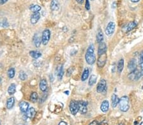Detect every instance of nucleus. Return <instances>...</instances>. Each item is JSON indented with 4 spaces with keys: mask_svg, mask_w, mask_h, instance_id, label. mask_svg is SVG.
Returning <instances> with one entry per match:
<instances>
[{
    "mask_svg": "<svg viewBox=\"0 0 143 125\" xmlns=\"http://www.w3.org/2000/svg\"><path fill=\"white\" fill-rule=\"evenodd\" d=\"M85 60L89 65H93L96 61L95 53H94V46L90 44L85 54Z\"/></svg>",
    "mask_w": 143,
    "mask_h": 125,
    "instance_id": "f257e3e1",
    "label": "nucleus"
},
{
    "mask_svg": "<svg viewBox=\"0 0 143 125\" xmlns=\"http://www.w3.org/2000/svg\"><path fill=\"white\" fill-rule=\"evenodd\" d=\"M120 109L122 112H127L129 109V101L127 96H123L119 102Z\"/></svg>",
    "mask_w": 143,
    "mask_h": 125,
    "instance_id": "f03ea898",
    "label": "nucleus"
},
{
    "mask_svg": "<svg viewBox=\"0 0 143 125\" xmlns=\"http://www.w3.org/2000/svg\"><path fill=\"white\" fill-rule=\"evenodd\" d=\"M69 111L73 115H75L79 112V105H78V102L76 101H71L70 102L69 106Z\"/></svg>",
    "mask_w": 143,
    "mask_h": 125,
    "instance_id": "7ed1b4c3",
    "label": "nucleus"
},
{
    "mask_svg": "<svg viewBox=\"0 0 143 125\" xmlns=\"http://www.w3.org/2000/svg\"><path fill=\"white\" fill-rule=\"evenodd\" d=\"M50 31L48 29H45L43 32L42 35H41V42L45 46L48 43L50 39Z\"/></svg>",
    "mask_w": 143,
    "mask_h": 125,
    "instance_id": "20e7f679",
    "label": "nucleus"
},
{
    "mask_svg": "<svg viewBox=\"0 0 143 125\" xmlns=\"http://www.w3.org/2000/svg\"><path fill=\"white\" fill-rule=\"evenodd\" d=\"M106 86V81L104 79H101L98 83V84H97V89H96L97 92L98 93H102L104 92H106L107 89Z\"/></svg>",
    "mask_w": 143,
    "mask_h": 125,
    "instance_id": "39448f33",
    "label": "nucleus"
},
{
    "mask_svg": "<svg viewBox=\"0 0 143 125\" xmlns=\"http://www.w3.org/2000/svg\"><path fill=\"white\" fill-rule=\"evenodd\" d=\"M107 61V54L106 53H104L101 55L99 56V58L97 59V65L99 68H103Z\"/></svg>",
    "mask_w": 143,
    "mask_h": 125,
    "instance_id": "423d86ee",
    "label": "nucleus"
},
{
    "mask_svg": "<svg viewBox=\"0 0 143 125\" xmlns=\"http://www.w3.org/2000/svg\"><path fill=\"white\" fill-rule=\"evenodd\" d=\"M128 78L131 80L137 81L141 77L140 71H139L137 70H135L133 71H131L128 75Z\"/></svg>",
    "mask_w": 143,
    "mask_h": 125,
    "instance_id": "0eeeda50",
    "label": "nucleus"
},
{
    "mask_svg": "<svg viewBox=\"0 0 143 125\" xmlns=\"http://www.w3.org/2000/svg\"><path fill=\"white\" fill-rule=\"evenodd\" d=\"M78 102L79 105V112L82 114H85L87 113V105L88 103L85 101H80Z\"/></svg>",
    "mask_w": 143,
    "mask_h": 125,
    "instance_id": "6e6552de",
    "label": "nucleus"
},
{
    "mask_svg": "<svg viewBox=\"0 0 143 125\" xmlns=\"http://www.w3.org/2000/svg\"><path fill=\"white\" fill-rule=\"evenodd\" d=\"M114 30H115V23L113 22H109L106 28L105 29V32L106 35H111L114 32Z\"/></svg>",
    "mask_w": 143,
    "mask_h": 125,
    "instance_id": "1a4fd4ad",
    "label": "nucleus"
},
{
    "mask_svg": "<svg viewBox=\"0 0 143 125\" xmlns=\"http://www.w3.org/2000/svg\"><path fill=\"white\" fill-rule=\"evenodd\" d=\"M107 51V46L105 42H102L101 43H99L98 48V55H101V54H104V53H106Z\"/></svg>",
    "mask_w": 143,
    "mask_h": 125,
    "instance_id": "9d476101",
    "label": "nucleus"
},
{
    "mask_svg": "<svg viewBox=\"0 0 143 125\" xmlns=\"http://www.w3.org/2000/svg\"><path fill=\"white\" fill-rule=\"evenodd\" d=\"M29 104L26 101H22L19 104V108L22 113H26L27 112L29 109Z\"/></svg>",
    "mask_w": 143,
    "mask_h": 125,
    "instance_id": "9b49d317",
    "label": "nucleus"
},
{
    "mask_svg": "<svg viewBox=\"0 0 143 125\" xmlns=\"http://www.w3.org/2000/svg\"><path fill=\"white\" fill-rule=\"evenodd\" d=\"M137 61L135 59H132L128 63V68L130 71H133L137 68Z\"/></svg>",
    "mask_w": 143,
    "mask_h": 125,
    "instance_id": "f8f14e48",
    "label": "nucleus"
},
{
    "mask_svg": "<svg viewBox=\"0 0 143 125\" xmlns=\"http://www.w3.org/2000/svg\"><path fill=\"white\" fill-rule=\"evenodd\" d=\"M36 116V111L34 108H29L28 110L26 113V118H34Z\"/></svg>",
    "mask_w": 143,
    "mask_h": 125,
    "instance_id": "ddd939ff",
    "label": "nucleus"
},
{
    "mask_svg": "<svg viewBox=\"0 0 143 125\" xmlns=\"http://www.w3.org/2000/svg\"><path fill=\"white\" fill-rule=\"evenodd\" d=\"M40 13L39 12H35L31 16V22L32 24H36L40 18Z\"/></svg>",
    "mask_w": 143,
    "mask_h": 125,
    "instance_id": "4468645a",
    "label": "nucleus"
},
{
    "mask_svg": "<svg viewBox=\"0 0 143 125\" xmlns=\"http://www.w3.org/2000/svg\"><path fill=\"white\" fill-rule=\"evenodd\" d=\"M33 42H34V46L36 47H39L41 43V37L38 34H35L33 37Z\"/></svg>",
    "mask_w": 143,
    "mask_h": 125,
    "instance_id": "2eb2a0df",
    "label": "nucleus"
},
{
    "mask_svg": "<svg viewBox=\"0 0 143 125\" xmlns=\"http://www.w3.org/2000/svg\"><path fill=\"white\" fill-rule=\"evenodd\" d=\"M120 102V99L116 94H113L111 96V104L113 108H116L118 104Z\"/></svg>",
    "mask_w": 143,
    "mask_h": 125,
    "instance_id": "dca6fc26",
    "label": "nucleus"
},
{
    "mask_svg": "<svg viewBox=\"0 0 143 125\" xmlns=\"http://www.w3.org/2000/svg\"><path fill=\"white\" fill-rule=\"evenodd\" d=\"M109 102L106 100L104 101L103 102H102L101 106V110L102 111L103 113H106L107 111L109 109Z\"/></svg>",
    "mask_w": 143,
    "mask_h": 125,
    "instance_id": "f3484780",
    "label": "nucleus"
},
{
    "mask_svg": "<svg viewBox=\"0 0 143 125\" xmlns=\"http://www.w3.org/2000/svg\"><path fill=\"white\" fill-rule=\"evenodd\" d=\"M47 82L45 79H42L40 81V89L42 92H45L47 89Z\"/></svg>",
    "mask_w": 143,
    "mask_h": 125,
    "instance_id": "a211bd4d",
    "label": "nucleus"
},
{
    "mask_svg": "<svg viewBox=\"0 0 143 125\" xmlns=\"http://www.w3.org/2000/svg\"><path fill=\"white\" fill-rule=\"evenodd\" d=\"M96 39H97V41L98 43H101L103 41L104 39V34L102 31L101 30V29H99L97 30V35H96Z\"/></svg>",
    "mask_w": 143,
    "mask_h": 125,
    "instance_id": "6ab92c4d",
    "label": "nucleus"
},
{
    "mask_svg": "<svg viewBox=\"0 0 143 125\" xmlns=\"http://www.w3.org/2000/svg\"><path fill=\"white\" fill-rule=\"evenodd\" d=\"M14 103H15V99L12 97H10L7 101V108L8 109H12L14 106Z\"/></svg>",
    "mask_w": 143,
    "mask_h": 125,
    "instance_id": "aec40b11",
    "label": "nucleus"
},
{
    "mask_svg": "<svg viewBox=\"0 0 143 125\" xmlns=\"http://www.w3.org/2000/svg\"><path fill=\"white\" fill-rule=\"evenodd\" d=\"M29 54H30L32 58H33L34 59H38L39 58L42 56V54L40 53V51H31L29 52Z\"/></svg>",
    "mask_w": 143,
    "mask_h": 125,
    "instance_id": "412c9836",
    "label": "nucleus"
},
{
    "mask_svg": "<svg viewBox=\"0 0 143 125\" xmlns=\"http://www.w3.org/2000/svg\"><path fill=\"white\" fill-rule=\"evenodd\" d=\"M124 68V59L123 58H121V59L119 60L118 63V65H117V70L118 71L119 73H121V71H123Z\"/></svg>",
    "mask_w": 143,
    "mask_h": 125,
    "instance_id": "4be33fe9",
    "label": "nucleus"
},
{
    "mask_svg": "<svg viewBox=\"0 0 143 125\" xmlns=\"http://www.w3.org/2000/svg\"><path fill=\"white\" fill-rule=\"evenodd\" d=\"M51 9L55 11L57 10L59 8V3L58 2V0H52V3H51Z\"/></svg>",
    "mask_w": 143,
    "mask_h": 125,
    "instance_id": "5701e85b",
    "label": "nucleus"
},
{
    "mask_svg": "<svg viewBox=\"0 0 143 125\" xmlns=\"http://www.w3.org/2000/svg\"><path fill=\"white\" fill-rule=\"evenodd\" d=\"M16 92V85L14 83H12L8 89V93L9 95L14 94Z\"/></svg>",
    "mask_w": 143,
    "mask_h": 125,
    "instance_id": "b1692460",
    "label": "nucleus"
},
{
    "mask_svg": "<svg viewBox=\"0 0 143 125\" xmlns=\"http://www.w3.org/2000/svg\"><path fill=\"white\" fill-rule=\"evenodd\" d=\"M89 70L88 68H86L83 71V73H82V81L84 82L87 79V78L89 77Z\"/></svg>",
    "mask_w": 143,
    "mask_h": 125,
    "instance_id": "393cba45",
    "label": "nucleus"
},
{
    "mask_svg": "<svg viewBox=\"0 0 143 125\" xmlns=\"http://www.w3.org/2000/svg\"><path fill=\"white\" fill-rule=\"evenodd\" d=\"M96 82H97V76L95 75H92L89 78V85L90 86H92L96 83Z\"/></svg>",
    "mask_w": 143,
    "mask_h": 125,
    "instance_id": "a878e982",
    "label": "nucleus"
},
{
    "mask_svg": "<svg viewBox=\"0 0 143 125\" xmlns=\"http://www.w3.org/2000/svg\"><path fill=\"white\" fill-rule=\"evenodd\" d=\"M136 26H137V23L135 22H130V23L128 24V25H127V32H130V31L132 30L135 28Z\"/></svg>",
    "mask_w": 143,
    "mask_h": 125,
    "instance_id": "bb28decb",
    "label": "nucleus"
},
{
    "mask_svg": "<svg viewBox=\"0 0 143 125\" xmlns=\"http://www.w3.org/2000/svg\"><path fill=\"white\" fill-rule=\"evenodd\" d=\"M38 99V93L36 92H33L31 94V97H30V100L31 102H33V103H35Z\"/></svg>",
    "mask_w": 143,
    "mask_h": 125,
    "instance_id": "cd10ccee",
    "label": "nucleus"
},
{
    "mask_svg": "<svg viewBox=\"0 0 143 125\" xmlns=\"http://www.w3.org/2000/svg\"><path fill=\"white\" fill-rule=\"evenodd\" d=\"M41 9V6L38 4H33V5L31 6H30V9L33 12H38L39 11H40Z\"/></svg>",
    "mask_w": 143,
    "mask_h": 125,
    "instance_id": "c85d7f7f",
    "label": "nucleus"
},
{
    "mask_svg": "<svg viewBox=\"0 0 143 125\" xmlns=\"http://www.w3.org/2000/svg\"><path fill=\"white\" fill-rule=\"evenodd\" d=\"M7 74H8V77H9V78H13L15 76V69L14 68H9V70H8V73H7Z\"/></svg>",
    "mask_w": 143,
    "mask_h": 125,
    "instance_id": "c756f323",
    "label": "nucleus"
},
{
    "mask_svg": "<svg viewBox=\"0 0 143 125\" xmlns=\"http://www.w3.org/2000/svg\"><path fill=\"white\" fill-rule=\"evenodd\" d=\"M63 75H64V69H63V66H61L58 69V73H57V77L59 80H60L62 78Z\"/></svg>",
    "mask_w": 143,
    "mask_h": 125,
    "instance_id": "7c9ffc66",
    "label": "nucleus"
},
{
    "mask_svg": "<svg viewBox=\"0 0 143 125\" xmlns=\"http://www.w3.org/2000/svg\"><path fill=\"white\" fill-rule=\"evenodd\" d=\"M19 77L20 78V80H26L27 78V75L26 74V73L23 71H21V72L19 73Z\"/></svg>",
    "mask_w": 143,
    "mask_h": 125,
    "instance_id": "2f4dec72",
    "label": "nucleus"
},
{
    "mask_svg": "<svg viewBox=\"0 0 143 125\" xmlns=\"http://www.w3.org/2000/svg\"><path fill=\"white\" fill-rule=\"evenodd\" d=\"M85 8L87 9V10H89V9H90V2H89V0H86Z\"/></svg>",
    "mask_w": 143,
    "mask_h": 125,
    "instance_id": "473e14b6",
    "label": "nucleus"
},
{
    "mask_svg": "<svg viewBox=\"0 0 143 125\" xmlns=\"http://www.w3.org/2000/svg\"><path fill=\"white\" fill-rule=\"evenodd\" d=\"M89 125H99V123H98V121H93L92 122L90 123V124H89Z\"/></svg>",
    "mask_w": 143,
    "mask_h": 125,
    "instance_id": "72a5a7b5",
    "label": "nucleus"
},
{
    "mask_svg": "<svg viewBox=\"0 0 143 125\" xmlns=\"http://www.w3.org/2000/svg\"><path fill=\"white\" fill-rule=\"evenodd\" d=\"M8 0H0V5H2V4H5V3H7Z\"/></svg>",
    "mask_w": 143,
    "mask_h": 125,
    "instance_id": "f704fd0d",
    "label": "nucleus"
},
{
    "mask_svg": "<svg viewBox=\"0 0 143 125\" xmlns=\"http://www.w3.org/2000/svg\"><path fill=\"white\" fill-rule=\"evenodd\" d=\"M143 61V51H142L140 54V63Z\"/></svg>",
    "mask_w": 143,
    "mask_h": 125,
    "instance_id": "c9c22d12",
    "label": "nucleus"
},
{
    "mask_svg": "<svg viewBox=\"0 0 143 125\" xmlns=\"http://www.w3.org/2000/svg\"><path fill=\"white\" fill-rule=\"evenodd\" d=\"M76 2L80 4H82L85 1V0H76Z\"/></svg>",
    "mask_w": 143,
    "mask_h": 125,
    "instance_id": "e433bc0d",
    "label": "nucleus"
},
{
    "mask_svg": "<svg viewBox=\"0 0 143 125\" xmlns=\"http://www.w3.org/2000/svg\"><path fill=\"white\" fill-rule=\"evenodd\" d=\"M99 125H108V123L106 121H102L101 123H99Z\"/></svg>",
    "mask_w": 143,
    "mask_h": 125,
    "instance_id": "4c0bfd02",
    "label": "nucleus"
},
{
    "mask_svg": "<svg viewBox=\"0 0 143 125\" xmlns=\"http://www.w3.org/2000/svg\"><path fill=\"white\" fill-rule=\"evenodd\" d=\"M59 125H67V124L65 122H64V121H60L59 123Z\"/></svg>",
    "mask_w": 143,
    "mask_h": 125,
    "instance_id": "58836bf2",
    "label": "nucleus"
},
{
    "mask_svg": "<svg viewBox=\"0 0 143 125\" xmlns=\"http://www.w3.org/2000/svg\"><path fill=\"white\" fill-rule=\"evenodd\" d=\"M130 1H131V2H132V3H137V2H139L140 0H130Z\"/></svg>",
    "mask_w": 143,
    "mask_h": 125,
    "instance_id": "ea45409f",
    "label": "nucleus"
},
{
    "mask_svg": "<svg viewBox=\"0 0 143 125\" xmlns=\"http://www.w3.org/2000/svg\"><path fill=\"white\" fill-rule=\"evenodd\" d=\"M140 68H141V70H142L143 69V61L141 62V63H140Z\"/></svg>",
    "mask_w": 143,
    "mask_h": 125,
    "instance_id": "a19ab883",
    "label": "nucleus"
},
{
    "mask_svg": "<svg viewBox=\"0 0 143 125\" xmlns=\"http://www.w3.org/2000/svg\"><path fill=\"white\" fill-rule=\"evenodd\" d=\"M140 74H141V77L142 76H143V69L142 70H141V71H140Z\"/></svg>",
    "mask_w": 143,
    "mask_h": 125,
    "instance_id": "79ce46f5",
    "label": "nucleus"
},
{
    "mask_svg": "<svg viewBox=\"0 0 143 125\" xmlns=\"http://www.w3.org/2000/svg\"><path fill=\"white\" fill-rule=\"evenodd\" d=\"M118 125H124L123 123H120V124H118Z\"/></svg>",
    "mask_w": 143,
    "mask_h": 125,
    "instance_id": "37998d69",
    "label": "nucleus"
},
{
    "mask_svg": "<svg viewBox=\"0 0 143 125\" xmlns=\"http://www.w3.org/2000/svg\"><path fill=\"white\" fill-rule=\"evenodd\" d=\"M134 125H137V121H135V123H134Z\"/></svg>",
    "mask_w": 143,
    "mask_h": 125,
    "instance_id": "c03bdc74",
    "label": "nucleus"
},
{
    "mask_svg": "<svg viewBox=\"0 0 143 125\" xmlns=\"http://www.w3.org/2000/svg\"><path fill=\"white\" fill-rule=\"evenodd\" d=\"M2 82V78H1V77H0V82Z\"/></svg>",
    "mask_w": 143,
    "mask_h": 125,
    "instance_id": "a18cd8bd",
    "label": "nucleus"
},
{
    "mask_svg": "<svg viewBox=\"0 0 143 125\" xmlns=\"http://www.w3.org/2000/svg\"><path fill=\"white\" fill-rule=\"evenodd\" d=\"M142 90H143V85H142Z\"/></svg>",
    "mask_w": 143,
    "mask_h": 125,
    "instance_id": "49530a36",
    "label": "nucleus"
},
{
    "mask_svg": "<svg viewBox=\"0 0 143 125\" xmlns=\"http://www.w3.org/2000/svg\"><path fill=\"white\" fill-rule=\"evenodd\" d=\"M0 125H1V122H0Z\"/></svg>",
    "mask_w": 143,
    "mask_h": 125,
    "instance_id": "de8ad7c7",
    "label": "nucleus"
},
{
    "mask_svg": "<svg viewBox=\"0 0 143 125\" xmlns=\"http://www.w3.org/2000/svg\"><path fill=\"white\" fill-rule=\"evenodd\" d=\"M91 1H94V0H91Z\"/></svg>",
    "mask_w": 143,
    "mask_h": 125,
    "instance_id": "09e8293b",
    "label": "nucleus"
}]
</instances>
